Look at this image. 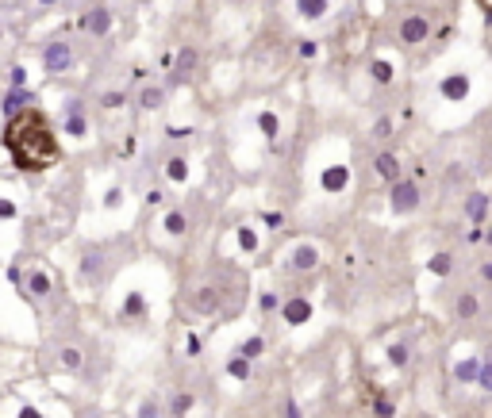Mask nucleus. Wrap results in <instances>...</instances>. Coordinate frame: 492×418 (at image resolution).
I'll use <instances>...</instances> for the list:
<instances>
[{
	"label": "nucleus",
	"instance_id": "nucleus-25",
	"mask_svg": "<svg viewBox=\"0 0 492 418\" xmlns=\"http://www.w3.org/2000/svg\"><path fill=\"white\" fill-rule=\"evenodd\" d=\"M189 407H192V395H177V399H173V410H177V415H189Z\"/></svg>",
	"mask_w": 492,
	"mask_h": 418
},
{
	"label": "nucleus",
	"instance_id": "nucleus-18",
	"mask_svg": "<svg viewBox=\"0 0 492 418\" xmlns=\"http://www.w3.org/2000/svg\"><path fill=\"white\" fill-rule=\"evenodd\" d=\"M124 315L139 319V315H142V295H127V307H124Z\"/></svg>",
	"mask_w": 492,
	"mask_h": 418
},
{
	"label": "nucleus",
	"instance_id": "nucleus-31",
	"mask_svg": "<svg viewBox=\"0 0 492 418\" xmlns=\"http://www.w3.org/2000/svg\"><path fill=\"white\" fill-rule=\"evenodd\" d=\"M377 134H381V139H389V134H392V123H389V119H381V123H377Z\"/></svg>",
	"mask_w": 492,
	"mask_h": 418
},
{
	"label": "nucleus",
	"instance_id": "nucleus-9",
	"mask_svg": "<svg viewBox=\"0 0 492 418\" xmlns=\"http://www.w3.org/2000/svg\"><path fill=\"white\" fill-rule=\"evenodd\" d=\"M296 4H300V16H308V19H316V16L327 12V0H296Z\"/></svg>",
	"mask_w": 492,
	"mask_h": 418
},
{
	"label": "nucleus",
	"instance_id": "nucleus-14",
	"mask_svg": "<svg viewBox=\"0 0 492 418\" xmlns=\"http://www.w3.org/2000/svg\"><path fill=\"white\" fill-rule=\"evenodd\" d=\"M185 227H189V223H185L181 211H169L166 215V230H169V234H185Z\"/></svg>",
	"mask_w": 492,
	"mask_h": 418
},
{
	"label": "nucleus",
	"instance_id": "nucleus-34",
	"mask_svg": "<svg viewBox=\"0 0 492 418\" xmlns=\"http://www.w3.org/2000/svg\"><path fill=\"white\" fill-rule=\"evenodd\" d=\"M19 418H42V415H39V410H31V407H27V410H24V415H19Z\"/></svg>",
	"mask_w": 492,
	"mask_h": 418
},
{
	"label": "nucleus",
	"instance_id": "nucleus-22",
	"mask_svg": "<svg viewBox=\"0 0 492 418\" xmlns=\"http://www.w3.org/2000/svg\"><path fill=\"white\" fill-rule=\"evenodd\" d=\"M469 211H473V223H481V219H484V196H481V192H477V196H473V204H469Z\"/></svg>",
	"mask_w": 492,
	"mask_h": 418
},
{
	"label": "nucleus",
	"instance_id": "nucleus-35",
	"mask_svg": "<svg viewBox=\"0 0 492 418\" xmlns=\"http://www.w3.org/2000/svg\"><path fill=\"white\" fill-rule=\"evenodd\" d=\"M477 4H481L484 12H492V0H477Z\"/></svg>",
	"mask_w": 492,
	"mask_h": 418
},
{
	"label": "nucleus",
	"instance_id": "nucleus-21",
	"mask_svg": "<svg viewBox=\"0 0 492 418\" xmlns=\"http://www.w3.org/2000/svg\"><path fill=\"white\" fill-rule=\"evenodd\" d=\"M373 410H377V418H392V403L384 399V395H377V403H373Z\"/></svg>",
	"mask_w": 492,
	"mask_h": 418
},
{
	"label": "nucleus",
	"instance_id": "nucleus-4",
	"mask_svg": "<svg viewBox=\"0 0 492 418\" xmlns=\"http://www.w3.org/2000/svg\"><path fill=\"white\" fill-rule=\"evenodd\" d=\"M66 66H69V46L66 42H51V46H46V69H51V73H62Z\"/></svg>",
	"mask_w": 492,
	"mask_h": 418
},
{
	"label": "nucleus",
	"instance_id": "nucleus-6",
	"mask_svg": "<svg viewBox=\"0 0 492 418\" xmlns=\"http://www.w3.org/2000/svg\"><path fill=\"white\" fill-rule=\"evenodd\" d=\"M346 181H350V173H346V165H331V169L323 173V189H327V192H339V189H346Z\"/></svg>",
	"mask_w": 492,
	"mask_h": 418
},
{
	"label": "nucleus",
	"instance_id": "nucleus-12",
	"mask_svg": "<svg viewBox=\"0 0 492 418\" xmlns=\"http://www.w3.org/2000/svg\"><path fill=\"white\" fill-rule=\"evenodd\" d=\"M262 349H266V342H262V338H251V342L239 345V357H246V361H251V357H258Z\"/></svg>",
	"mask_w": 492,
	"mask_h": 418
},
{
	"label": "nucleus",
	"instance_id": "nucleus-30",
	"mask_svg": "<svg viewBox=\"0 0 492 418\" xmlns=\"http://www.w3.org/2000/svg\"><path fill=\"white\" fill-rule=\"evenodd\" d=\"M446 269H450V257H446V254L434 257V272H446Z\"/></svg>",
	"mask_w": 492,
	"mask_h": 418
},
{
	"label": "nucleus",
	"instance_id": "nucleus-16",
	"mask_svg": "<svg viewBox=\"0 0 492 418\" xmlns=\"http://www.w3.org/2000/svg\"><path fill=\"white\" fill-rule=\"evenodd\" d=\"M458 315H461V319H473V315H477V295H461V299H458Z\"/></svg>",
	"mask_w": 492,
	"mask_h": 418
},
{
	"label": "nucleus",
	"instance_id": "nucleus-28",
	"mask_svg": "<svg viewBox=\"0 0 492 418\" xmlns=\"http://www.w3.org/2000/svg\"><path fill=\"white\" fill-rule=\"evenodd\" d=\"M69 134H85V123H81V115H77V107H74V119H69Z\"/></svg>",
	"mask_w": 492,
	"mask_h": 418
},
{
	"label": "nucleus",
	"instance_id": "nucleus-2",
	"mask_svg": "<svg viewBox=\"0 0 492 418\" xmlns=\"http://www.w3.org/2000/svg\"><path fill=\"white\" fill-rule=\"evenodd\" d=\"M427 35H431V24H427L423 16H408L400 24V39L408 42V46H416V42H423Z\"/></svg>",
	"mask_w": 492,
	"mask_h": 418
},
{
	"label": "nucleus",
	"instance_id": "nucleus-26",
	"mask_svg": "<svg viewBox=\"0 0 492 418\" xmlns=\"http://www.w3.org/2000/svg\"><path fill=\"white\" fill-rule=\"evenodd\" d=\"M89 27H92V31H108V16H104V12H96V16L89 19Z\"/></svg>",
	"mask_w": 492,
	"mask_h": 418
},
{
	"label": "nucleus",
	"instance_id": "nucleus-13",
	"mask_svg": "<svg viewBox=\"0 0 492 418\" xmlns=\"http://www.w3.org/2000/svg\"><path fill=\"white\" fill-rule=\"evenodd\" d=\"M227 372H231L235 380H246L251 376V361H246V357H235V361L227 365Z\"/></svg>",
	"mask_w": 492,
	"mask_h": 418
},
{
	"label": "nucleus",
	"instance_id": "nucleus-5",
	"mask_svg": "<svg viewBox=\"0 0 492 418\" xmlns=\"http://www.w3.org/2000/svg\"><path fill=\"white\" fill-rule=\"evenodd\" d=\"M466 92H469V81L461 73H454V77L442 81V96H446V100H466Z\"/></svg>",
	"mask_w": 492,
	"mask_h": 418
},
{
	"label": "nucleus",
	"instance_id": "nucleus-20",
	"mask_svg": "<svg viewBox=\"0 0 492 418\" xmlns=\"http://www.w3.org/2000/svg\"><path fill=\"white\" fill-rule=\"evenodd\" d=\"M162 104V89H146L142 92V107H158Z\"/></svg>",
	"mask_w": 492,
	"mask_h": 418
},
{
	"label": "nucleus",
	"instance_id": "nucleus-19",
	"mask_svg": "<svg viewBox=\"0 0 492 418\" xmlns=\"http://www.w3.org/2000/svg\"><path fill=\"white\" fill-rule=\"evenodd\" d=\"M373 77H377V81H392V66H389V62H373Z\"/></svg>",
	"mask_w": 492,
	"mask_h": 418
},
{
	"label": "nucleus",
	"instance_id": "nucleus-3",
	"mask_svg": "<svg viewBox=\"0 0 492 418\" xmlns=\"http://www.w3.org/2000/svg\"><path fill=\"white\" fill-rule=\"evenodd\" d=\"M419 204V189L416 184H396V189H392V207H396V211H412V207Z\"/></svg>",
	"mask_w": 492,
	"mask_h": 418
},
{
	"label": "nucleus",
	"instance_id": "nucleus-23",
	"mask_svg": "<svg viewBox=\"0 0 492 418\" xmlns=\"http://www.w3.org/2000/svg\"><path fill=\"white\" fill-rule=\"evenodd\" d=\"M258 127H262V131L269 134V139H273V134H277V119H273V115H269V112H266V115H262V119H258Z\"/></svg>",
	"mask_w": 492,
	"mask_h": 418
},
{
	"label": "nucleus",
	"instance_id": "nucleus-33",
	"mask_svg": "<svg viewBox=\"0 0 492 418\" xmlns=\"http://www.w3.org/2000/svg\"><path fill=\"white\" fill-rule=\"evenodd\" d=\"M0 215H4V219H12V215H16V207H12V204H0Z\"/></svg>",
	"mask_w": 492,
	"mask_h": 418
},
{
	"label": "nucleus",
	"instance_id": "nucleus-17",
	"mask_svg": "<svg viewBox=\"0 0 492 418\" xmlns=\"http://www.w3.org/2000/svg\"><path fill=\"white\" fill-rule=\"evenodd\" d=\"M477 369H481V361H461L458 365V380H473Z\"/></svg>",
	"mask_w": 492,
	"mask_h": 418
},
{
	"label": "nucleus",
	"instance_id": "nucleus-15",
	"mask_svg": "<svg viewBox=\"0 0 492 418\" xmlns=\"http://www.w3.org/2000/svg\"><path fill=\"white\" fill-rule=\"evenodd\" d=\"M312 265H316V250L300 246V250H296V269H312Z\"/></svg>",
	"mask_w": 492,
	"mask_h": 418
},
{
	"label": "nucleus",
	"instance_id": "nucleus-36",
	"mask_svg": "<svg viewBox=\"0 0 492 418\" xmlns=\"http://www.w3.org/2000/svg\"><path fill=\"white\" fill-rule=\"evenodd\" d=\"M39 4H58V0H39Z\"/></svg>",
	"mask_w": 492,
	"mask_h": 418
},
{
	"label": "nucleus",
	"instance_id": "nucleus-27",
	"mask_svg": "<svg viewBox=\"0 0 492 418\" xmlns=\"http://www.w3.org/2000/svg\"><path fill=\"white\" fill-rule=\"evenodd\" d=\"M239 242H242V250H254V246H258V238H254L251 230H239Z\"/></svg>",
	"mask_w": 492,
	"mask_h": 418
},
{
	"label": "nucleus",
	"instance_id": "nucleus-24",
	"mask_svg": "<svg viewBox=\"0 0 492 418\" xmlns=\"http://www.w3.org/2000/svg\"><path fill=\"white\" fill-rule=\"evenodd\" d=\"M62 365H66V369H77V365H81V353H77V349H66V353H62Z\"/></svg>",
	"mask_w": 492,
	"mask_h": 418
},
{
	"label": "nucleus",
	"instance_id": "nucleus-32",
	"mask_svg": "<svg viewBox=\"0 0 492 418\" xmlns=\"http://www.w3.org/2000/svg\"><path fill=\"white\" fill-rule=\"evenodd\" d=\"M139 418H158V407H154V403H146V407H142V415Z\"/></svg>",
	"mask_w": 492,
	"mask_h": 418
},
{
	"label": "nucleus",
	"instance_id": "nucleus-1",
	"mask_svg": "<svg viewBox=\"0 0 492 418\" xmlns=\"http://www.w3.org/2000/svg\"><path fill=\"white\" fill-rule=\"evenodd\" d=\"M4 146H8L12 162L27 173H42L58 162V139H54L46 115L24 107L8 119V131H4Z\"/></svg>",
	"mask_w": 492,
	"mask_h": 418
},
{
	"label": "nucleus",
	"instance_id": "nucleus-7",
	"mask_svg": "<svg viewBox=\"0 0 492 418\" xmlns=\"http://www.w3.org/2000/svg\"><path fill=\"white\" fill-rule=\"evenodd\" d=\"M308 315H312V304H308V299H292V304H285V319H289L292 326L308 322Z\"/></svg>",
	"mask_w": 492,
	"mask_h": 418
},
{
	"label": "nucleus",
	"instance_id": "nucleus-29",
	"mask_svg": "<svg viewBox=\"0 0 492 418\" xmlns=\"http://www.w3.org/2000/svg\"><path fill=\"white\" fill-rule=\"evenodd\" d=\"M392 361L404 365V361H408V349H404V345H396V349H392Z\"/></svg>",
	"mask_w": 492,
	"mask_h": 418
},
{
	"label": "nucleus",
	"instance_id": "nucleus-11",
	"mask_svg": "<svg viewBox=\"0 0 492 418\" xmlns=\"http://www.w3.org/2000/svg\"><path fill=\"white\" fill-rule=\"evenodd\" d=\"M27 284H31L35 295H46V292H51V280H46V272H31V277H27Z\"/></svg>",
	"mask_w": 492,
	"mask_h": 418
},
{
	"label": "nucleus",
	"instance_id": "nucleus-8",
	"mask_svg": "<svg viewBox=\"0 0 492 418\" xmlns=\"http://www.w3.org/2000/svg\"><path fill=\"white\" fill-rule=\"evenodd\" d=\"M377 173H381V177H396V173H400L396 154H381V157H377Z\"/></svg>",
	"mask_w": 492,
	"mask_h": 418
},
{
	"label": "nucleus",
	"instance_id": "nucleus-10",
	"mask_svg": "<svg viewBox=\"0 0 492 418\" xmlns=\"http://www.w3.org/2000/svg\"><path fill=\"white\" fill-rule=\"evenodd\" d=\"M166 173H169V181H185V177H189V165H185V157H169Z\"/></svg>",
	"mask_w": 492,
	"mask_h": 418
}]
</instances>
